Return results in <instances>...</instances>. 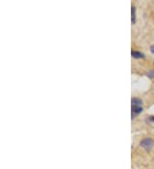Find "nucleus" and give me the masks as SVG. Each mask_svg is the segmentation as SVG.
<instances>
[{
  "mask_svg": "<svg viewBox=\"0 0 154 169\" xmlns=\"http://www.w3.org/2000/svg\"><path fill=\"white\" fill-rule=\"evenodd\" d=\"M143 102L141 99L138 97H134L131 100V114H132V119H135V117L142 112L143 108Z\"/></svg>",
  "mask_w": 154,
  "mask_h": 169,
  "instance_id": "obj_1",
  "label": "nucleus"
},
{
  "mask_svg": "<svg viewBox=\"0 0 154 169\" xmlns=\"http://www.w3.org/2000/svg\"><path fill=\"white\" fill-rule=\"evenodd\" d=\"M140 146L143 149H145V150H150L151 149H153V147L154 146V141L152 138H144L140 142Z\"/></svg>",
  "mask_w": 154,
  "mask_h": 169,
  "instance_id": "obj_2",
  "label": "nucleus"
},
{
  "mask_svg": "<svg viewBox=\"0 0 154 169\" xmlns=\"http://www.w3.org/2000/svg\"><path fill=\"white\" fill-rule=\"evenodd\" d=\"M131 55L134 58H136V59H141V58H144L145 57V55L140 52V51H131Z\"/></svg>",
  "mask_w": 154,
  "mask_h": 169,
  "instance_id": "obj_3",
  "label": "nucleus"
},
{
  "mask_svg": "<svg viewBox=\"0 0 154 169\" xmlns=\"http://www.w3.org/2000/svg\"><path fill=\"white\" fill-rule=\"evenodd\" d=\"M131 20H132V22L135 23V20H136V15H135V7H132L131 8Z\"/></svg>",
  "mask_w": 154,
  "mask_h": 169,
  "instance_id": "obj_4",
  "label": "nucleus"
},
{
  "mask_svg": "<svg viewBox=\"0 0 154 169\" xmlns=\"http://www.w3.org/2000/svg\"><path fill=\"white\" fill-rule=\"evenodd\" d=\"M148 76H149L150 78H154V71H150V72L148 73Z\"/></svg>",
  "mask_w": 154,
  "mask_h": 169,
  "instance_id": "obj_5",
  "label": "nucleus"
},
{
  "mask_svg": "<svg viewBox=\"0 0 154 169\" xmlns=\"http://www.w3.org/2000/svg\"><path fill=\"white\" fill-rule=\"evenodd\" d=\"M148 121H150L152 123H154V116H150L149 119H148Z\"/></svg>",
  "mask_w": 154,
  "mask_h": 169,
  "instance_id": "obj_6",
  "label": "nucleus"
},
{
  "mask_svg": "<svg viewBox=\"0 0 154 169\" xmlns=\"http://www.w3.org/2000/svg\"><path fill=\"white\" fill-rule=\"evenodd\" d=\"M151 51H152V53H153L154 54V44L151 47Z\"/></svg>",
  "mask_w": 154,
  "mask_h": 169,
  "instance_id": "obj_7",
  "label": "nucleus"
}]
</instances>
